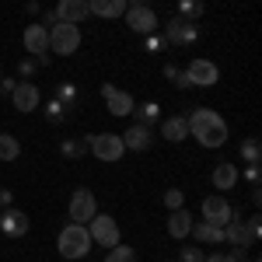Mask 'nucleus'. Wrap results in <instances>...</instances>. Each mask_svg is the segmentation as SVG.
<instances>
[{
    "instance_id": "obj_1",
    "label": "nucleus",
    "mask_w": 262,
    "mask_h": 262,
    "mask_svg": "<svg viewBox=\"0 0 262 262\" xmlns=\"http://www.w3.org/2000/svg\"><path fill=\"white\" fill-rule=\"evenodd\" d=\"M185 122H189V137H196V143L200 147H224L227 143V122H224L221 112H213V108H206V105H196L189 116H185Z\"/></svg>"
},
{
    "instance_id": "obj_2",
    "label": "nucleus",
    "mask_w": 262,
    "mask_h": 262,
    "mask_svg": "<svg viewBox=\"0 0 262 262\" xmlns=\"http://www.w3.org/2000/svg\"><path fill=\"white\" fill-rule=\"evenodd\" d=\"M91 234H88V224H67L60 231V238H56V252H60L67 262H77V259H84L88 252H91Z\"/></svg>"
},
{
    "instance_id": "obj_3",
    "label": "nucleus",
    "mask_w": 262,
    "mask_h": 262,
    "mask_svg": "<svg viewBox=\"0 0 262 262\" xmlns=\"http://www.w3.org/2000/svg\"><path fill=\"white\" fill-rule=\"evenodd\" d=\"M21 46H25L28 56L39 60V67H49V63H53V53H49V28H46L42 21L25 25V32H21Z\"/></svg>"
},
{
    "instance_id": "obj_4",
    "label": "nucleus",
    "mask_w": 262,
    "mask_h": 262,
    "mask_svg": "<svg viewBox=\"0 0 262 262\" xmlns=\"http://www.w3.org/2000/svg\"><path fill=\"white\" fill-rule=\"evenodd\" d=\"M81 49V25H67V21H56L49 28V53L53 56H74Z\"/></svg>"
},
{
    "instance_id": "obj_5",
    "label": "nucleus",
    "mask_w": 262,
    "mask_h": 262,
    "mask_svg": "<svg viewBox=\"0 0 262 262\" xmlns=\"http://www.w3.org/2000/svg\"><path fill=\"white\" fill-rule=\"evenodd\" d=\"M88 150H91L98 161H105V164L122 161V154H126L119 133H88Z\"/></svg>"
},
{
    "instance_id": "obj_6",
    "label": "nucleus",
    "mask_w": 262,
    "mask_h": 262,
    "mask_svg": "<svg viewBox=\"0 0 262 262\" xmlns=\"http://www.w3.org/2000/svg\"><path fill=\"white\" fill-rule=\"evenodd\" d=\"M164 39H168V46H179V49H185V46H196L200 42V21H185V18H168L164 21Z\"/></svg>"
},
{
    "instance_id": "obj_7",
    "label": "nucleus",
    "mask_w": 262,
    "mask_h": 262,
    "mask_svg": "<svg viewBox=\"0 0 262 262\" xmlns=\"http://www.w3.org/2000/svg\"><path fill=\"white\" fill-rule=\"evenodd\" d=\"M122 18H126V25H129L133 35H150V32H158V11H154L150 4H129Z\"/></svg>"
},
{
    "instance_id": "obj_8",
    "label": "nucleus",
    "mask_w": 262,
    "mask_h": 262,
    "mask_svg": "<svg viewBox=\"0 0 262 262\" xmlns=\"http://www.w3.org/2000/svg\"><path fill=\"white\" fill-rule=\"evenodd\" d=\"M88 234H91L95 245L112 248V245H119V224H116V217H108V213H95L88 221Z\"/></svg>"
},
{
    "instance_id": "obj_9",
    "label": "nucleus",
    "mask_w": 262,
    "mask_h": 262,
    "mask_svg": "<svg viewBox=\"0 0 262 262\" xmlns=\"http://www.w3.org/2000/svg\"><path fill=\"white\" fill-rule=\"evenodd\" d=\"M70 221L74 224H88L95 213H98V200H95V192L91 189H74V196H70Z\"/></svg>"
},
{
    "instance_id": "obj_10",
    "label": "nucleus",
    "mask_w": 262,
    "mask_h": 262,
    "mask_svg": "<svg viewBox=\"0 0 262 262\" xmlns=\"http://www.w3.org/2000/svg\"><path fill=\"white\" fill-rule=\"evenodd\" d=\"M185 77L192 81V88H213V84L221 81V70H217V63H213V60L196 56V60L185 67Z\"/></svg>"
},
{
    "instance_id": "obj_11",
    "label": "nucleus",
    "mask_w": 262,
    "mask_h": 262,
    "mask_svg": "<svg viewBox=\"0 0 262 262\" xmlns=\"http://www.w3.org/2000/svg\"><path fill=\"white\" fill-rule=\"evenodd\" d=\"M11 105L18 108L21 116L35 112V108L42 105V91H39V84H32V81H18V88L11 91Z\"/></svg>"
},
{
    "instance_id": "obj_12",
    "label": "nucleus",
    "mask_w": 262,
    "mask_h": 262,
    "mask_svg": "<svg viewBox=\"0 0 262 262\" xmlns=\"http://www.w3.org/2000/svg\"><path fill=\"white\" fill-rule=\"evenodd\" d=\"M122 137V147L126 150H133V154H147L150 147H154V126H143V122H133Z\"/></svg>"
},
{
    "instance_id": "obj_13",
    "label": "nucleus",
    "mask_w": 262,
    "mask_h": 262,
    "mask_svg": "<svg viewBox=\"0 0 262 262\" xmlns=\"http://www.w3.org/2000/svg\"><path fill=\"white\" fill-rule=\"evenodd\" d=\"M224 245H231V248H242V252H248L252 245H255V238H252V231H248V224L234 213L231 221L224 224Z\"/></svg>"
},
{
    "instance_id": "obj_14",
    "label": "nucleus",
    "mask_w": 262,
    "mask_h": 262,
    "mask_svg": "<svg viewBox=\"0 0 262 262\" xmlns=\"http://www.w3.org/2000/svg\"><path fill=\"white\" fill-rule=\"evenodd\" d=\"M101 98H105V105H108V112H112V116H129V112H133V105H137V101H133V95H129V91H122V88H116V84H101Z\"/></svg>"
},
{
    "instance_id": "obj_15",
    "label": "nucleus",
    "mask_w": 262,
    "mask_h": 262,
    "mask_svg": "<svg viewBox=\"0 0 262 262\" xmlns=\"http://www.w3.org/2000/svg\"><path fill=\"white\" fill-rule=\"evenodd\" d=\"M28 227H32V221H28V213L18 210V206H7V210L0 213V231H4L7 238H25Z\"/></svg>"
},
{
    "instance_id": "obj_16",
    "label": "nucleus",
    "mask_w": 262,
    "mask_h": 262,
    "mask_svg": "<svg viewBox=\"0 0 262 262\" xmlns=\"http://www.w3.org/2000/svg\"><path fill=\"white\" fill-rule=\"evenodd\" d=\"M53 14H56V21H67V25H81V21L91 18V7H88V0H56Z\"/></svg>"
},
{
    "instance_id": "obj_17",
    "label": "nucleus",
    "mask_w": 262,
    "mask_h": 262,
    "mask_svg": "<svg viewBox=\"0 0 262 262\" xmlns=\"http://www.w3.org/2000/svg\"><path fill=\"white\" fill-rule=\"evenodd\" d=\"M231 217H234V206L224 200V196H206V200H203V221H206V224L224 227Z\"/></svg>"
},
{
    "instance_id": "obj_18",
    "label": "nucleus",
    "mask_w": 262,
    "mask_h": 262,
    "mask_svg": "<svg viewBox=\"0 0 262 262\" xmlns=\"http://www.w3.org/2000/svg\"><path fill=\"white\" fill-rule=\"evenodd\" d=\"M210 182H213V189H221V192H227V189H234L238 182H242V168L234 161H221L217 168H213V175H210Z\"/></svg>"
},
{
    "instance_id": "obj_19",
    "label": "nucleus",
    "mask_w": 262,
    "mask_h": 262,
    "mask_svg": "<svg viewBox=\"0 0 262 262\" xmlns=\"http://www.w3.org/2000/svg\"><path fill=\"white\" fill-rule=\"evenodd\" d=\"M192 213H189V210H185V206H182V210H171V213H168V234H171V238H175V242H185V238H189V231H192Z\"/></svg>"
},
{
    "instance_id": "obj_20",
    "label": "nucleus",
    "mask_w": 262,
    "mask_h": 262,
    "mask_svg": "<svg viewBox=\"0 0 262 262\" xmlns=\"http://www.w3.org/2000/svg\"><path fill=\"white\" fill-rule=\"evenodd\" d=\"M161 133L168 143H182L185 137H189V122H185V116H168V119H161Z\"/></svg>"
},
{
    "instance_id": "obj_21",
    "label": "nucleus",
    "mask_w": 262,
    "mask_h": 262,
    "mask_svg": "<svg viewBox=\"0 0 262 262\" xmlns=\"http://www.w3.org/2000/svg\"><path fill=\"white\" fill-rule=\"evenodd\" d=\"M189 238H196L200 245H224V227H217V224H192V231H189Z\"/></svg>"
},
{
    "instance_id": "obj_22",
    "label": "nucleus",
    "mask_w": 262,
    "mask_h": 262,
    "mask_svg": "<svg viewBox=\"0 0 262 262\" xmlns=\"http://www.w3.org/2000/svg\"><path fill=\"white\" fill-rule=\"evenodd\" d=\"M88 7H91V14H98V18H122L126 14V0H88Z\"/></svg>"
},
{
    "instance_id": "obj_23",
    "label": "nucleus",
    "mask_w": 262,
    "mask_h": 262,
    "mask_svg": "<svg viewBox=\"0 0 262 262\" xmlns=\"http://www.w3.org/2000/svg\"><path fill=\"white\" fill-rule=\"evenodd\" d=\"M129 116H133L137 122H143V126H154L158 116H161V105H158V101H143V105H133Z\"/></svg>"
},
{
    "instance_id": "obj_24",
    "label": "nucleus",
    "mask_w": 262,
    "mask_h": 262,
    "mask_svg": "<svg viewBox=\"0 0 262 262\" xmlns=\"http://www.w3.org/2000/svg\"><path fill=\"white\" fill-rule=\"evenodd\" d=\"M238 158H242L245 164H259L262 161V143H259V137H245L242 147H238Z\"/></svg>"
},
{
    "instance_id": "obj_25",
    "label": "nucleus",
    "mask_w": 262,
    "mask_h": 262,
    "mask_svg": "<svg viewBox=\"0 0 262 262\" xmlns=\"http://www.w3.org/2000/svg\"><path fill=\"white\" fill-rule=\"evenodd\" d=\"M60 154L67 158V161H77V158H84V154H88V137H81V140L67 137V140L60 143Z\"/></svg>"
},
{
    "instance_id": "obj_26",
    "label": "nucleus",
    "mask_w": 262,
    "mask_h": 262,
    "mask_svg": "<svg viewBox=\"0 0 262 262\" xmlns=\"http://www.w3.org/2000/svg\"><path fill=\"white\" fill-rule=\"evenodd\" d=\"M21 143L14 133H0V161H18Z\"/></svg>"
},
{
    "instance_id": "obj_27",
    "label": "nucleus",
    "mask_w": 262,
    "mask_h": 262,
    "mask_svg": "<svg viewBox=\"0 0 262 262\" xmlns=\"http://www.w3.org/2000/svg\"><path fill=\"white\" fill-rule=\"evenodd\" d=\"M203 14H206V4H203V0H179V18L200 21Z\"/></svg>"
},
{
    "instance_id": "obj_28",
    "label": "nucleus",
    "mask_w": 262,
    "mask_h": 262,
    "mask_svg": "<svg viewBox=\"0 0 262 262\" xmlns=\"http://www.w3.org/2000/svg\"><path fill=\"white\" fill-rule=\"evenodd\" d=\"M77 95H81V91H77V84L60 81V84H56V95H53V98H60L63 105H67V108L74 112V105H77Z\"/></svg>"
},
{
    "instance_id": "obj_29",
    "label": "nucleus",
    "mask_w": 262,
    "mask_h": 262,
    "mask_svg": "<svg viewBox=\"0 0 262 262\" xmlns=\"http://www.w3.org/2000/svg\"><path fill=\"white\" fill-rule=\"evenodd\" d=\"M101 262H137V252H133V248H129V245H112V248H108V252H105V259Z\"/></svg>"
},
{
    "instance_id": "obj_30",
    "label": "nucleus",
    "mask_w": 262,
    "mask_h": 262,
    "mask_svg": "<svg viewBox=\"0 0 262 262\" xmlns=\"http://www.w3.org/2000/svg\"><path fill=\"white\" fill-rule=\"evenodd\" d=\"M67 112H70V108H67V105H63L60 98H49V101H46V119L53 122V126H63Z\"/></svg>"
},
{
    "instance_id": "obj_31",
    "label": "nucleus",
    "mask_w": 262,
    "mask_h": 262,
    "mask_svg": "<svg viewBox=\"0 0 262 262\" xmlns=\"http://www.w3.org/2000/svg\"><path fill=\"white\" fill-rule=\"evenodd\" d=\"M143 49H147V53H168L171 46H168V39H164V35L150 32V35H143Z\"/></svg>"
},
{
    "instance_id": "obj_32",
    "label": "nucleus",
    "mask_w": 262,
    "mask_h": 262,
    "mask_svg": "<svg viewBox=\"0 0 262 262\" xmlns=\"http://www.w3.org/2000/svg\"><path fill=\"white\" fill-rule=\"evenodd\" d=\"M203 259H206V252H203L200 245H182L179 262H203Z\"/></svg>"
},
{
    "instance_id": "obj_33",
    "label": "nucleus",
    "mask_w": 262,
    "mask_h": 262,
    "mask_svg": "<svg viewBox=\"0 0 262 262\" xmlns=\"http://www.w3.org/2000/svg\"><path fill=\"white\" fill-rule=\"evenodd\" d=\"M164 206H168V213H171V210H182V206H185V192H182V189H168V192H164Z\"/></svg>"
},
{
    "instance_id": "obj_34",
    "label": "nucleus",
    "mask_w": 262,
    "mask_h": 262,
    "mask_svg": "<svg viewBox=\"0 0 262 262\" xmlns=\"http://www.w3.org/2000/svg\"><path fill=\"white\" fill-rule=\"evenodd\" d=\"M245 182H248V189H259V182H262L259 164H245Z\"/></svg>"
},
{
    "instance_id": "obj_35",
    "label": "nucleus",
    "mask_w": 262,
    "mask_h": 262,
    "mask_svg": "<svg viewBox=\"0 0 262 262\" xmlns=\"http://www.w3.org/2000/svg\"><path fill=\"white\" fill-rule=\"evenodd\" d=\"M35 70H39V60H35V56H28V60L18 63V74H21V77H32Z\"/></svg>"
},
{
    "instance_id": "obj_36",
    "label": "nucleus",
    "mask_w": 262,
    "mask_h": 262,
    "mask_svg": "<svg viewBox=\"0 0 262 262\" xmlns=\"http://www.w3.org/2000/svg\"><path fill=\"white\" fill-rule=\"evenodd\" d=\"M14 88H18V77H4V74H0V98H11Z\"/></svg>"
},
{
    "instance_id": "obj_37",
    "label": "nucleus",
    "mask_w": 262,
    "mask_h": 262,
    "mask_svg": "<svg viewBox=\"0 0 262 262\" xmlns=\"http://www.w3.org/2000/svg\"><path fill=\"white\" fill-rule=\"evenodd\" d=\"M248 231H252V238H255V242H259V234H262V221H259V213H255V217H248Z\"/></svg>"
},
{
    "instance_id": "obj_38",
    "label": "nucleus",
    "mask_w": 262,
    "mask_h": 262,
    "mask_svg": "<svg viewBox=\"0 0 262 262\" xmlns=\"http://www.w3.org/2000/svg\"><path fill=\"white\" fill-rule=\"evenodd\" d=\"M175 88H179V91H192V81H189V77H185V70H179V77H175Z\"/></svg>"
},
{
    "instance_id": "obj_39",
    "label": "nucleus",
    "mask_w": 262,
    "mask_h": 262,
    "mask_svg": "<svg viewBox=\"0 0 262 262\" xmlns=\"http://www.w3.org/2000/svg\"><path fill=\"white\" fill-rule=\"evenodd\" d=\"M224 262H245V252L242 248H231V252H224Z\"/></svg>"
},
{
    "instance_id": "obj_40",
    "label": "nucleus",
    "mask_w": 262,
    "mask_h": 262,
    "mask_svg": "<svg viewBox=\"0 0 262 262\" xmlns=\"http://www.w3.org/2000/svg\"><path fill=\"white\" fill-rule=\"evenodd\" d=\"M25 14H32V18H39V14H42L39 0H28V4H25Z\"/></svg>"
},
{
    "instance_id": "obj_41",
    "label": "nucleus",
    "mask_w": 262,
    "mask_h": 262,
    "mask_svg": "<svg viewBox=\"0 0 262 262\" xmlns=\"http://www.w3.org/2000/svg\"><path fill=\"white\" fill-rule=\"evenodd\" d=\"M164 77H168V81H175V77H179V67H175V63H164V70H161Z\"/></svg>"
},
{
    "instance_id": "obj_42",
    "label": "nucleus",
    "mask_w": 262,
    "mask_h": 262,
    "mask_svg": "<svg viewBox=\"0 0 262 262\" xmlns=\"http://www.w3.org/2000/svg\"><path fill=\"white\" fill-rule=\"evenodd\" d=\"M11 200H14V196H11V189H0V206H4V210L11 206Z\"/></svg>"
},
{
    "instance_id": "obj_43",
    "label": "nucleus",
    "mask_w": 262,
    "mask_h": 262,
    "mask_svg": "<svg viewBox=\"0 0 262 262\" xmlns=\"http://www.w3.org/2000/svg\"><path fill=\"white\" fill-rule=\"evenodd\" d=\"M42 25H46V28H53V25H56V14H53V11H46V14H42Z\"/></svg>"
},
{
    "instance_id": "obj_44",
    "label": "nucleus",
    "mask_w": 262,
    "mask_h": 262,
    "mask_svg": "<svg viewBox=\"0 0 262 262\" xmlns=\"http://www.w3.org/2000/svg\"><path fill=\"white\" fill-rule=\"evenodd\" d=\"M203 262H224V252H213V255H206Z\"/></svg>"
},
{
    "instance_id": "obj_45",
    "label": "nucleus",
    "mask_w": 262,
    "mask_h": 262,
    "mask_svg": "<svg viewBox=\"0 0 262 262\" xmlns=\"http://www.w3.org/2000/svg\"><path fill=\"white\" fill-rule=\"evenodd\" d=\"M126 4H147V0H126Z\"/></svg>"
},
{
    "instance_id": "obj_46",
    "label": "nucleus",
    "mask_w": 262,
    "mask_h": 262,
    "mask_svg": "<svg viewBox=\"0 0 262 262\" xmlns=\"http://www.w3.org/2000/svg\"><path fill=\"white\" fill-rule=\"evenodd\" d=\"M77 262H84V259H77Z\"/></svg>"
}]
</instances>
